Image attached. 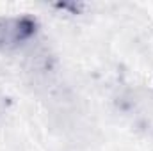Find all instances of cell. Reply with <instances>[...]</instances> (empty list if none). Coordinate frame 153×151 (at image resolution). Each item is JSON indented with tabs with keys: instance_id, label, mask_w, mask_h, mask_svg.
<instances>
[{
	"instance_id": "cell-1",
	"label": "cell",
	"mask_w": 153,
	"mask_h": 151,
	"mask_svg": "<svg viewBox=\"0 0 153 151\" xmlns=\"http://www.w3.org/2000/svg\"><path fill=\"white\" fill-rule=\"evenodd\" d=\"M38 30V21L30 16H7L0 18V50H14Z\"/></svg>"
}]
</instances>
